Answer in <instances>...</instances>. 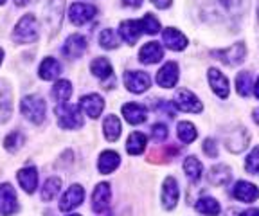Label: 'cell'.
<instances>
[{
    "label": "cell",
    "mask_w": 259,
    "mask_h": 216,
    "mask_svg": "<svg viewBox=\"0 0 259 216\" xmlns=\"http://www.w3.org/2000/svg\"><path fill=\"white\" fill-rule=\"evenodd\" d=\"M61 74V65L58 63V60L54 58H45L40 65V78L45 81H51V79H56Z\"/></svg>",
    "instance_id": "obj_27"
},
{
    "label": "cell",
    "mask_w": 259,
    "mask_h": 216,
    "mask_svg": "<svg viewBox=\"0 0 259 216\" xmlns=\"http://www.w3.org/2000/svg\"><path fill=\"white\" fill-rule=\"evenodd\" d=\"M162 40H164L167 49H171V51H184L187 47V38L184 36L178 29H173V27L164 29Z\"/></svg>",
    "instance_id": "obj_20"
},
{
    "label": "cell",
    "mask_w": 259,
    "mask_h": 216,
    "mask_svg": "<svg viewBox=\"0 0 259 216\" xmlns=\"http://www.w3.org/2000/svg\"><path fill=\"white\" fill-rule=\"evenodd\" d=\"M124 85L130 92L134 94H142L146 90L150 89L151 79L146 72H141V70H128L124 72Z\"/></svg>",
    "instance_id": "obj_6"
},
{
    "label": "cell",
    "mask_w": 259,
    "mask_h": 216,
    "mask_svg": "<svg viewBox=\"0 0 259 216\" xmlns=\"http://www.w3.org/2000/svg\"><path fill=\"white\" fill-rule=\"evenodd\" d=\"M99 45L105 47V49H115L119 45L115 31H113V29H103L101 34H99Z\"/></svg>",
    "instance_id": "obj_40"
},
{
    "label": "cell",
    "mask_w": 259,
    "mask_h": 216,
    "mask_svg": "<svg viewBox=\"0 0 259 216\" xmlns=\"http://www.w3.org/2000/svg\"><path fill=\"white\" fill-rule=\"evenodd\" d=\"M119 164H121V157H119L117 151L106 150L99 155V160H97V169H99L103 175H108V173H112Z\"/></svg>",
    "instance_id": "obj_24"
},
{
    "label": "cell",
    "mask_w": 259,
    "mask_h": 216,
    "mask_svg": "<svg viewBox=\"0 0 259 216\" xmlns=\"http://www.w3.org/2000/svg\"><path fill=\"white\" fill-rule=\"evenodd\" d=\"M167 128L166 124H162V122H157V124H153V128H151V137H153L155 143H164L167 139Z\"/></svg>",
    "instance_id": "obj_42"
},
{
    "label": "cell",
    "mask_w": 259,
    "mask_h": 216,
    "mask_svg": "<svg viewBox=\"0 0 259 216\" xmlns=\"http://www.w3.org/2000/svg\"><path fill=\"white\" fill-rule=\"evenodd\" d=\"M139 24H141L142 33H146V34H157L158 31H160V22H158V18H155L151 13L144 15V18H141Z\"/></svg>",
    "instance_id": "obj_39"
},
{
    "label": "cell",
    "mask_w": 259,
    "mask_h": 216,
    "mask_svg": "<svg viewBox=\"0 0 259 216\" xmlns=\"http://www.w3.org/2000/svg\"><path fill=\"white\" fill-rule=\"evenodd\" d=\"M38 20L34 15H24L15 25L13 31V41L15 44H34L38 40Z\"/></svg>",
    "instance_id": "obj_1"
},
{
    "label": "cell",
    "mask_w": 259,
    "mask_h": 216,
    "mask_svg": "<svg viewBox=\"0 0 259 216\" xmlns=\"http://www.w3.org/2000/svg\"><path fill=\"white\" fill-rule=\"evenodd\" d=\"M89 49V41L83 34H72L67 38L63 45V54L67 58H81Z\"/></svg>",
    "instance_id": "obj_14"
},
{
    "label": "cell",
    "mask_w": 259,
    "mask_h": 216,
    "mask_svg": "<svg viewBox=\"0 0 259 216\" xmlns=\"http://www.w3.org/2000/svg\"><path fill=\"white\" fill-rule=\"evenodd\" d=\"M202 148H203V151H205V155L210 157V159H214V157L218 155V144H216L214 139H205Z\"/></svg>",
    "instance_id": "obj_44"
},
{
    "label": "cell",
    "mask_w": 259,
    "mask_h": 216,
    "mask_svg": "<svg viewBox=\"0 0 259 216\" xmlns=\"http://www.w3.org/2000/svg\"><path fill=\"white\" fill-rule=\"evenodd\" d=\"M257 13H259V9H257Z\"/></svg>",
    "instance_id": "obj_54"
},
{
    "label": "cell",
    "mask_w": 259,
    "mask_h": 216,
    "mask_svg": "<svg viewBox=\"0 0 259 216\" xmlns=\"http://www.w3.org/2000/svg\"><path fill=\"white\" fill-rule=\"evenodd\" d=\"M171 2H173V0H151V4H153L155 8H158V9H166V8H169Z\"/></svg>",
    "instance_id": "obj_45"
},
{
    "label": "cell",
    "mask_w": 259,
    "mask_h": 216,
    "mask_svg": "<svg viewBox=\"0 0 259 216\" xmlns=\"http://www.w3.org/2000/svg\"><path fill=\"white\" fill-rule=\"evenodd\" d=\"M122 115L130 124H141L146 121V108L139 103H126L122 105Z\"/></svg>",
    "instance_id": "obj_25"
},
{
    "label": "cell",
    "mask_w": 259,
    "mask_h": 216,
    "mask_svg": "<svg viewBox=\"0 0 259 216\" xmlns=\"http://www.w3.org/2000/svg\"><path fill=\"white\" fill-rule=\"evenodd\" d=\"M90 72L96 76V78H101V79H106V78H112V63H110L106 58H96V60L90 63Z\"/></svg>",
    "instance_id": "obj_30"
},
{
    "label": "cell",
    "mask_w": 259,
    "mask_h": 216,
    "mask_svg": "<svg viewBox=\"0 0 259 216\" xmlns=\"http://www.w3.org/2000/svg\"><path fill=\"white\" fill-rule=\"evenodd\" d=\"M79 108L83 110V114H87L90 119H97L101 115L103 108H105V101H103L101 96H97V94L83 96L79 101Z\"/></svg>",
    "instance_id": "obj_16"
},
{
    "label": "cell",
    "mask_w": 259,
    "mask_h": 216,
    "mask_svg": "<svg viewBox=\"0 0 259 216\" xmlns=\"http://www.w3.org/2000/svg\"><path fill=\"white\" fill-rule=\"evenodd\" d=\"M97 15V8L85 2H76L69 8V18L74 25H83Z\"/></svg>",
    "instance_id": "obj_5"
},
{
    "label": "cell",
    "mask_w": 259,
    "mask_h": 216,
    "mask_svg": "<svg viewBox=\"0 0 259 216\" xmlns=\"http://www.w3.org/2000/svg\"><path fill=\"white\" fill-rule=\"evenodd\" d=\"M184 171H186L187 179L196 182V180L202 179V173H203V166L196 157L189 155L186 160H184Z\"/></svg>",
    "instance_id": "obj_31"
},
{
    "label": "cell",
    "mask_w": 259,
    "mask_h": 216,
    "mask_svg": "<svg viewBox=\"0 0 259 216\" xmlns=\"http://www.w3.org/2000/svg\"><path fill=\"white\" fill-rule=\"evenodd\" d=\"M241 216H259V209H248V211L241 212Z\"/></svg>",
    "instance_id": "obj_47"
},
{
    "label": "cell",
    "mask_w": 259,
    "mask_h": 216,
    "mask_svg": "<svg viewBox=\"0 0 259 216\" xmlns=\"http://www.w3.org/2000/svg\"><path fill=\"white\" fill-rule=\"evenodd\" d=\"M4 2H6V0H0V6H2V4H4Z\"/></svg>",
    "instance_id": "obj_52"
},
{
    "label": "cell",
    "mask_w": 259,
    "mask_h": 216,
    "mask_svg": "<svg viewBox=\"0 0 259 216\" xmlns=\"http://www.w3.org/2000/svg\"><path fill=\"white\" fill-rule=\"evenodd\" d=\"M232 196H234L236 200H239V202H248V204H250V202L257 200L259 189L254 184L239 180V182H236L234 188H232Z\"/></svg>",
    "instance_id": "obj_18"
},
{
    "label": "cell",
    "mask_w": 259,
    "mask_h": 216,
    "mask_svg": "<svg viewBox=\"0 0 259 216\" xmlns=\"http://www.w3.org/2000/svg\"><path fill=\"white\" fill-rule=\"evenodd\" d=\"M13 114V90L6 79H0V122H8Z\"/></svg>",
    "instance_id": "obj_11"
},
{
    "label": "cell",
    "mask_w": 259,
    "mask_h": 216,
    "mask_svg": "<svg viewBox=\"0 0 259 216\" xmlns=\"http://www.w3.org/2000/svg\"><path fill=\"white\" fill-rule=\"evenodd\" d=\"M119 34L128 45H134L139 40V36L142 34V29L139 20H124L119 25Z\"/></svg>",
    "instance_id": "obj_22"
},
{
    "label": "cell",
    "mask_w": 259,
    "mask_h": 216,
    "mask_svg": "<svg viewBox=\"0 0 259 216\" xmlns=\"http://www.w3.org/2000/svg\"><path fill=\"white\" fill-rule=\"evenodd\" d=\"M248 132L245 128H234L229 134H225V146L232 153H241L248 146Z\"/></svg>",
    "instance_id": "obj_8"
},
{
    "label": "cell",
    "mask_w": 259,
    "mask_h": 216,
    "mask_svg": "<svg viewBox=\"0 0 259 216\" xmlns=\"http://www.w3.org/2000/svg\"><path fill=\"white\" fill-rule=\"evenodd\" d=\"M209 83H210V87H212V90H214L216 96H220L222 99H225L227 96H229L231 87H229V79L223 76L222 70L209 69Z\"/></svg>",
    "instance_id": "obj_21"
},
{
    "label": "cell",
    "mask_w": 259,
    "mask_h": 216,
    "mask_svg": "<svg viewBox=\"0 0 259 216\" xmlns=\"http://www.w3.org/2000/svg\"><path fill=\"white\" fill-rule=\"evenodd\" d=\"M232 179V169L227 164H216L210 167L209 171V182L212 186H225Z\"/></svg>",
    "instance_id": "obj_26"
},
{
    "label": "cell",
    "mask_w": 259,
    "mask_h": 216,
    "mask_svg": "<svg viewBox=\"0 0 259 216\" xmlns=\"http://www.w3.org/2000/svg\"><path fill=\"white\" fill-rule=\"evenodd\" d=\"M24 141H25L24 134H22V132H18V130H15L4 139V148L8 151H11V153H15V151H18L22 148Z\"/></svg>",
    "instance_id": "obj_38"
},
{
    "label": "cell",
    "mask_w": 259,
    "mask_h": 216,
    "mask_svg": "<svg viewBox=\"0 0 259 216\" xmlns=\"http://www.w3.org/2000/svg\"><path fill=\"white\" fill-rule=\"evenodd\" d=\"M252 117H254V122H255V124H259V108H255V110L252 112Z\"/></svg>",
    "instance_id": "obj_49"
},
{
    "label": "cell",
    "mask_w": 259,
    "mask_h": 216,
    "mask_svg": "<svg viewBox=\"0 0 259 216\" xmlns=\"http://www.w3.org/2000/svg\"><path fill=\"white\" fill-rule=\"evenodd\" d=\"M178 196H180V189H178L177 179H173V177H167V179L164 180V184H162V195H160L164 209L171 211V209L177 207Z\"/></svg>",
    "instance_id": "obj_9"
},
{
    "label": "cell",
    "mask_w": 259,
    "mask_h": 216,
    "mask_svg": "<svg viewBox=\"0 0 259 216\" xmlns=\"http://www.w3.org/2000/svg\"><path fill=\"white\" fill-rule=\"evenodd\" d=\"M2 60H4V51L0 49V63H2Z\"/></svg>",
    "instance_id": "obj_51"
},
{
    "label": "cell",
    "mask_w": 259,
    "mask_h": 216,
    "mask_svg": "<svg viewBox=\"0 0 259 216\" xmlns=\"http://www.w3.org/2000/svg\"><path fill=\"white\" fill-rule=\"evenodd\" d=\"M124 4L130 6V8H139L142 4V0H124Z\"/></svg>",
    "instance_id": "obj_46"
},
{
    "label": "cell",
    "mask_w": 259,
    "mask_h": 216,
    "mask_svg": "<svg viewBox=\"0 0 259 216\" xmlns=\"http://www.w3.org/2000/svg\"><path fill=\"white\" fill-rule=\"evenodd\" d=\"M16 179H18V184L22 186L25 193L32 195L38 188V171L34 166H25L22 167L20 171L16 173Z\"/></svg>",
    "instance_id": "obj_17"
},
{
    "label": "cell",
    "mask_w": 259,
    "mask_h": 216,
    "mask_svg": "<svg viewBox=\"0 0 259 216\" xmlns=\"http://www.w3.org/2000/svg\"><path fill=\"white\" fill-rule=\"evenodd\" d=\"M177 134H178V139H180L182 143L189 144V143H193L194 139H196V135H198V132H196V128H194L193 122H189V121H182V122H178Z\"/></svg>",
    "instance_id": "obj_35"
},
{
    "label": "cell",
    "mask_w": 259,
    "mask_h": 216,
    "mask_svg": "<svg viewBox=\"0 0 259 216\" xmlns=\"http://www.w3.org/2000/svg\"><path fill=\"white\" fill-rule=\"evenodd\" d=\"M194 207H196V211L202 212V214H205V216H218L220 211H222V207H220V204H218V200L209 198V196H205V198H200Z\"/></svg>",
    "instance_id": "obj_33"
},
{
    "label": "cell",
    "mask_w": 259,
    "mask_h": 216,
    "mask_svg": "<svg viewBox=\"0 0 259 216\" xmlns=\"http://www.w3.org/2000/svg\"><path fill=\"white\" fill-rule=\"evenodd\" d=\"M16 207V193L11 184H0V214L11 216Z\"/></svg>",
    "instance_id": "obj_13"
},
{
    "label": "cell",
    "mask_w": 259,
    "mask_h": 216,
    "mask_svg": "<svg viewBox=\"0 0 259 216\" xmlns=\"http://www.w3.org/2000/svg\"><path fill=\"white\" fill-rule=\"evenodd\" d=\"M110 198H112V189H110V184L101 182L99 186H96L92 195V209L96 212H105L110 207Z\"/></svg>",
    "instance_id": "obj_12"
},
{
    "label": "cell",
    "mask_w": 259,
    "mask_h": 216,
    "mask_svg": "<svg viewBox=\"0 0 259 216\" xmlns=\"http://www.w3.org/2000/svg\"><path fill=\"white\" fill-rule=\"evenodd\" d=\"M121 121H119L115 115H106L105 122H103V132H105V137L108 141H117L121 137Z\"/></svg>",
    "instance_id": "obj_29"
},
{
    "label": "cell",
    "mask_w": 259,
    "mask_h": 216,
    "mask_svg": "<svg viewBox=\"0 0 259 216\" xmlns=\"http://www.w3.org/2000/svg\"><path fill=\"white\" fill-rule=\"evenodd\" d=\"M83 198H85V189L81 188L79 184H74V186H70V188L67 189V193L61 196L60 209L61 211H72V209L79 207Z\"/></svg>",
    "instance_id": "obj_10"
},
{
    "label": "cell",
    "mask_w": 259,
    "mask_h": 216,
    "mask_svg": "<svg viewBox=\"0 0 259 216\" xmlns=\"http://www.w3.org/2000/svg\"><path fill=\"white\" fill-rule=\"evenodd\" d=\"M70 96H72V85H70L67 79H60V81L54 83L53 87V98L58 103H65L69 101Z\"/></svg>",
    "instance_id": "obj_34"
},
{
    "label": "cell",
    "mask_w": 259,
    "mask_h": 216,
    "mask_svg": "<svg viewBox=\"0 0 259 216\" xmlns=\"http://www.w3.org/2000/svg\"><path fill=\"white\" fill-rule=\"evenodd\" d=\"M236 90H238V94L241 96V98H248V96H250V90H252L250 72L243 70V72L238 74V78H236Z\"/></svg>",
    "instance_id": "obj_36"
},
{
    "label": "cell",
    "mask_w": 259,
    "mask_h": 216,
    "mask_svg": "<svg viewBox=\"0 0 259 216\" xmlns=\"http://www.w3.org/2000/svg\"><path fill=\"white\" fill-rule=\"evenodd\" d=\"M54 114H56L58 124L65 130H77V128L83 126V115H81L79 108L69 103H60L54 108Z\"/></svg>",
    "instance_id": "obj_2"
},
{
    "label": "cell",
    "mask_w": 259,
    "mask_h": 216,
    "mask_svg": "<svg viewBox=\"0 0 259 216\" xmlns=\"http://www.w3.org/2000/svg\"><path fill=\"white\" fill-rule=\"evenodd\" d=\"M146 143H148V137L141 132H134L130 135L128 141H126V151L130 155H141L146 148Z\"/></svg>",
    "instance_id": "obj_28"
},
{
    "label": "cell",
    "mask_w": 259,
    "mask_h": 216,
    "mask_svg": "<svg viewBox=\"0 0 259 216\" xmlns=\"http://www.w3.org/2000/svg\"><path fill=\"white\" fill-rule=\"evenodd\" d=\"M155 110H158V112H164V114L167 115V117H171L173 119L175 115V105H173V101H166V99H158L157 103H155Z\"/></svg>",
    "instance_id": "obj_43"
},
{
    "label": "cell",
    "mask_w": 259,
    "mask_h": 216,
    "mask_svg": "<svg viewBox=\"0 0 259 216\" xmlns=\"http://www.w3.org/2000/svg\"><path fill=\"white\" fill-rule=\"evenodd\" d=\"M70 216H79V214H70Z\"/></svg>",
    "instance_id": "obj_53"
},
{
    "label": "cell",
    "mask_w": 259,
    "mask_h": 216,
    "mask_svg": "<svg viewBox=\"0 0 259 216\" xmlns=\"http://www.w3.org/2000/svg\"><path fill=\"white\" fill-rule=\"evenodd\" d=\"M162 58H164V49H162V45L157 44V41H148L141 49V53H139V60H141V63H144V65L158 63Z\"/></svg>",
    "instance_id": "obj_19"
},
{
    "label": "cell",
    "mask_w": 259,
    "mask_h": 216,
    "mask_svg": "<svg viewBox=\"0 0 259 216\" xmlns=\"http://www.w3.org/2000/svg\"><path fill=\"white\" fill-rule=\"evenodd\" d=\"M60 189H61V180L60 179H56V177L49 179L47 182L44 184V189H41V200H45V202L54 200L58 196V193H60Z\"/></svg>",
    "instance_id": "obj_37"
},
{
    "label": "cell",
    "mask_w": 259,
    "mask_h": 216,
    "mask_svg": "<svg viewBox=\"0 0 259 216\" xmlns=\"http://www.w3.org/2000/svg\"><path fill=\"white\" fill-rule=\"evenodd\" d=\"M212 56L216 58V60H220L222 63H225V65H239L243 60H245V56H247V47H245V44L243 41H238V44L231 45V47H227V49H220V51H212Z\"/></svg>",
    "instance_id": "obj_4"
},
{
    "label": "cell",
    "mask_w": 259,
    "mask_h": 216,
    "mask_svg": "<svg viewBox=\"0 0 259 216\" xmlns=\"http://www.w3.org/2000/svg\"><path fill=\"white\" fill-rule=\"evenodd\" d=\"M175 105L180 108L182 112H189V114H200L202 112V101L187 89L178 90L175 96Z\"/></svg>",
    "instance_id": "obj_7"
},
{
    "label": "cell",
    "mask_w": 259,
    "mask_h": 216,
    "mask_svg": "<svg viewBox=\"0 0 259 216\" xmlns=\"http://www.w3.org/2000/svg\"><path fill=\"white\" fill-rule=\"evenodd\" d=\"M245 169L250 175H259V146H255L254 150L248 153L247 160H245Z\"/></svg>",
    "instance_id": "obj_41"
},
{
    "label": "cell",
    "mask_w": 259,
    "mask_h": 216,
    "mask_svg": "<svg viewBox=\"0 0 259 216\" xmlns=\"http://www.w3.org/2000/svg\"><path fill=\"white\" fill-rule=\"evenodd\" d=\"M178 153V148H173V146H164V148H157L153 150L148 155V160L150 162H158V164H164L167 160L175 159V155Z\"/></svg>",
    "instance_id": "obj_32"
},
{
    "label": "cell",
    "mask_w": 259,
    "mask_h": 216,
    "mask_svg": "<svg viewBox=\"0 0 259 216\" xmlns=\"http://www.w3.org/2000/svg\"><path fill=\"white\" fill-rule=\"evenodd\" d=\"M178 81V65L175 61H167L157 72V83L162 89H173Z\"/></svg>",
    "instance_id": "obj_15"
},
{
    "label": "cell",
    "mask_w": 259,
    "mask_h": 216,
    "mask_svg": "<svg viewBox=\"0 0 259 216\" xmlns=\"http://www.w3.org/2000/svg\"><path fill=\"white\" fill-rule=\"evenodd\" d=\"M254 92H255V98L259 99V78H257V81H255V87H254Z\"/></svg>",
    "instance_id": "obj_50"
},
{
    "label": "cell",
    "mask_w": 259,
    "mask_h": 216,
    "mask_svg": "<svg viewBox=\"0 0 259 216\" xmlns=\"http://www.w3.org/2000/svg\"><path fill=\"white\" fill-rule=\"evenodd\" d=\"M20 110L25 119L34 124H40L45 119V101L40 96H25L20 103Z\"/></svg>",
    "instance_id": "obj_3"
},
{
    "label": "cell",
    "mask_w": 259,
    "mask_h": 216,
    "mask_svg": "<svg viewBox=\"0 0 259 216\" xmlns=\"http://www.w3.org/2000/svg\"><path fill=\"white\" fill-rule=\"evenodd\" d=\"M61 13H63V0H49L47 22H49L51 31H53V34L56 33V31H60V27H61Z\"/></svg>",
    "instance_id": "obj_23"
},
{
    "label": "cell",
    "mask_w": 259,
    "mask_h": 216,
    "mask_svg": "<svg viewBox=\"0 0 259 216\" xmlns=\"http://www.w3.org/2000/svg\"><path fill=\"white\" fill-rule=\"evenodd\" d=\"M31 2H36V0H15V4L16 6H27V4H31Z\"/></svg>",
    "instance_id": "obj_48"
}]
</instances>
